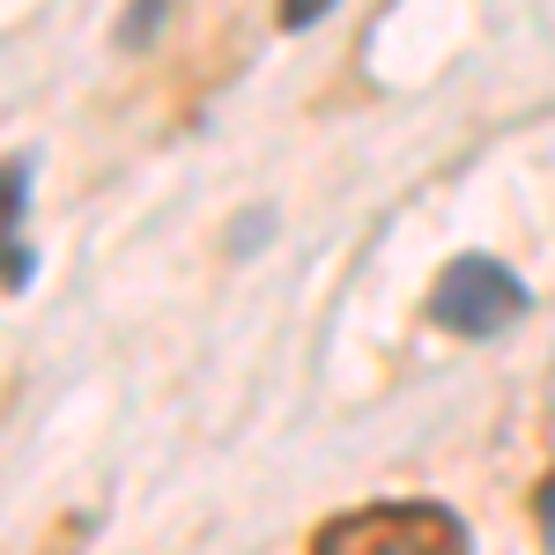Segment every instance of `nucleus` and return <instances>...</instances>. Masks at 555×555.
Wrapping results in <instances>:
<instances>
[{
    "label": "nucleus",
    "instance_id": "4",
    "mask_svg": "<svg viewBox=\"0 0 555 555\" xmlns=\"http://www.w3.org/2000/svg\"><path fill=\"white\" fill-rule=\"evenodd\" d=\"M533 518H541V541L555 548V467H548V481H541V496H533Z\"/></svg>",
    "mask_w": 555,
    "mask_h": 555
},
{
    "label": "nucleus",
    "instance_id": "2",
    "mask_svg": "<svg viewBox=\"0 0 555 555\" xmlns=\"http://www.w3.org/2000/svg\"><path fill=\"white\" fill-rule=\"evenodd\" d=\"M518 311H526V282H518L512 267H496V259H452L444 274H437V297H429V319L437 326H452V334H496V326H512Z\"/></svg>",
    "mask_w": 555,
    "mask_h": 555
},
{
    "label": "nucleus",
    "instance_id": "3",
    "mask_svg": "<svg viewBox=\"0 0 555 555\" xmlns=\"http://www.w3.org/2000/svg\"><path fill=\"white\" fill-rule=\"evenodd\" d=\"M30 282V259H23V164H8V289Z\"/></svg>",
    "mask_w": 555,
    "mask_h": 555
},
{
    "label": "nucleus",
    "instance_id": "1",
    "mask_svg": "<svg viewBox=\"0 0 555 555\" xmlns=\"http://www.w3.org/2000/svg\"><path fill=\"white\" fill-rule=\"evenodd\" d=\"M311 555H467V526L444 504H363L326 518Z\"/></svg>",
    "mask_w": 555,
    "mask_h": 555
}]
</instances>
